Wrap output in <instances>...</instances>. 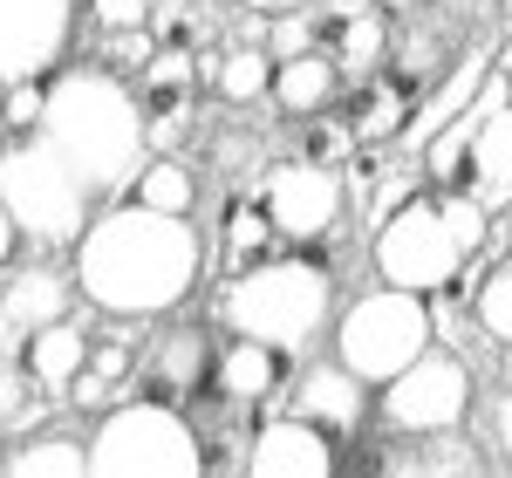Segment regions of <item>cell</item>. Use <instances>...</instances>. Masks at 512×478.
Returning <instances> with one entry per match:
<instances>
[{
  "label": "cell",
  "mask_w": 512,
  "mask_h": 478,
  "mask_svg": "<svg viewBox=\"0 0 512 478\" xmlns=\"http://www.w3.org/2000/svg\"><path fill=\"white\" fill-rule=\"evenodd\" d=\"M198 274H205V239H198L192 212H158L137 199H117L110 212H96L76 246L82 301L96 315L158 321L192 301Z\"/></svg>",
  "instance_id": "obj_1"
},
{
  "label": "cell",
  "mask_w": 512,
  "mask_h": 478,
  "mask_svg": "<svg viewBox=\"0 0 512 478\" xmlns=\"http://www.w3.org/2000/svg\"><path fill=\"white\" fill-rule=\"evenodd\" d=\"M41 130L69 151V164H76L96 192H117V199L130 192V178L151 164L144 103L103 62H76V69H55L48 76V117H41Z\"/></svg>",
  "instance_id": "obj_2"
},
{
  "label": "cell",
  "mask_w": 512,
  "mask_h": 478,
  "mask_svg": "<svg viewBox=\"0 0 512 478\" xmlns=\"http://www.w3.org/2000/svg\"><path fill=\"white\" fill-rule=\"evenodd\" d=\"M492 239V212L472 192H417L410 205H396L369 239V260L390 287L410 294H444L465 280V260Z\"/></svg>",
  "instance_id": "obj_3"
},
{
  "label": "cell",
  "mask_w": 512,
  "mask_h": 478,
  "mask_svg": "<svg viewBox=\"0 0 512 478\" xmlns=\"http://www.w3.org/2000/svg\"><path fill=\"white\" fill-rule=\"evenodd\" d=\"M219 321L239 335H267L280 349H308L335 328V274L308 253H274L246 274H226L219 287Z\"/></svg>",
  "instance_id": "obj_4"
},
{
  "label": "cell",
  "mask_w": 512,
  "mask_h": 478,
  "mask_svg": "<svg viewBox=\"0 0 512 478\" xmlns=\"http://www.w3.org/2000/svg\"><path fill=\"white\" fill-rule=\"evenodd\" d=\"M0 205H7V226L28 233L41 253H76L82 233H89V205H96V185L82 178L69 151L41 130V137H7V164H0Z\"/></svg>",
  "instance_id": "obj_5"
},
{
  "label": "cell",
  "mask_w": 512,
  "mask_h": 478,
  "mask_svg": "<svg viewBox=\"0 0 512 478\" xmlns=\"http://www.w3.org/2000/svg\"><path fill=\"white\" fill-rule=\"evenodd\" d=\"M431 342H437L431 294H410V287H390V280L355 294L349 308L335 315V356L349 362L362 383H376V390L390 376H403Z\"/></svg>",
  "instance_id": "obj_6"
},
{
  "label": "cell",
  "mask_w": 512,
  "mask_h": 478,
  "mask_svg": "<svg viewBox=\"0 0 512 478\" xmlns=\"http://www.w3.org/2000/svg\"><path fill=\"white\" fill-rule=\"evenodd\" d=\"M89 472H103V478H130V472L192 478V472H205V438H198V424L185 417V403L130 397L96 424Z\"/></svg>",
  "instance_id": "obj_7"
},
{
  "label": "cell",
  "mask_w": 512,
  "mask_h": 478,
  "mask_svg": "<svg viewBox=\"0 0 512 478\" xmlns=\"http://www.w3.org/2000/svg\"><path fill=\"white\" fill-rule=\"evenodd\" d=\"M376 417L396 438H424V431H458L472 417V362L458 349H424L403 376L376 390Z\"/></svg>",
  "instance_id": "obj_8"
},
{
  "label": "cell",
  "mask_w": 512,
  "mask_h": 478,
  "mask_svg": "<svg viewBox=\"0 0 512 478\" xmlns=\"http://www.w3.org/2000/svg\"><path fill=\"white\" fill-rule=\"evenodd\" d=\"M260 205L274 212V226H280L287 246H321V239H335V226H342L349 185H342V171H328V164L280 158V164L260 171Z\"/></svg>",
  "instance_id": "obj_9"
},
{
  "label": "cell",
  "mask_w": 512,
  "mask_h": 478,
  "mask_svg": "<svg viewBox=\"0 0 512 478\" xmlns=\"http://www.w3.org/2000/svg\"><path fill=\"white\" fill-rule=\"evenodd\" d=\"M76 41V0H0V76H55Z\"/></svg>",
  "instance_id": "obj_10"
},
{
  "label": "cell",
  "mask_w": 512,
  "mask_h": 478,
  "mask_svg": "<svg viewBox=\"0 0 512 478\" xmlns=\"http://www.w3.org/2000/svg\"><path fill=\"white\" fill-rule=\"evenodd\" d=\"M465 192L485 212H512V82L492 69V82L472 103V171Z\"/></svg>",
  "instance_id": "obj_11"
},
{
  "label": "cell",
  "mask_w": 512,
  "mask_h": 478,
  "mask_svg": "<svg viewBox=\"0 0 512 478\" xmlns=\"http://www.w3.org/2000/svg\"><path fill=\"white\" fill-rule=\"evenodd\" d=\"M369 390L376 383H362L349 362H308V369H294V383L280 390V403L294 410V417H308L321 424L328 438H362V424H369Z\"/></svg>",
  "instance_id": "obj_12"
},
{
  "label": "cell",
  "mask_w": 512,
  "mask_h": 478,
  "mask_svg": "<svg viewBox=\"0 0 512 478\" xmlns=\"http://www.w3.org/2000/svg\"><path fill=\"white\" fill-rule=\"evenodd\" d=\"M246 472L253 478H328V472H342V438H328L321 424L280 410V417H267V424L253 431Z\"/></svg>",
  "instance_id": "obj_13"
},
{
  "label": "cell",
  "mask_w": 512,
  "mask_h": 478,
  "mask_svg": "<svg viewBox=\"0 0 512 478\" xmlns=\"http://www.w3.org/2000/svg\"><path fill=\"white\" fill-rule=\"evenodd\" d=\"M198 89H205V62L198 55H171L158 48L151 69L137 76V103H144V123H151V151H178L185 130L198 123Z\"/></svg>",
  "instance_id": "obj_14"
},
{
  "label": "cell",
  "mask_w": 512,
  "mask_h": 478,
  "mask_svg": "<svg viewBox=\"0 0 512 478\" xmlns=\"http://www.w3.org/2000/svg\"><path fill=\"white\" fill-rule=\"evenodd\" d=\"M417 103H424V82H410L396 62H383V69L355 76L335 110L355 130V144H396L410 130V117H417Z\"/></svg>",
  "instance_id": "obj_15"
},
{
  "label": "cell",
  "mask_w": 512,
  "mask_h": 478,
  "mask_svg": "<svg viewBox=\"0 0 512 478\" xmlns=\"http://www.w3.org/2000/svg\"><path fill=\"white\" fill-rule=\"evenodd\" d=\"M212 342L198 328H164L158 342H144L137 376H130V397H158V403H192L212 383Z\"/></svg>",
  "instance_id": "obj_16"
},
{
  "label": "cell",
  "mask_w": 512,
  "mask_h": 478,
  "mask_svg": "<svg viewBox=\"0 0 512 478\" xmlns=\"http://www.w3.org/2000/svg\"><path fill=\"white\" fill-rule=\"evenodd\" d=\"M287 383H294V349H280L267 335H239L233 328V342H219V356H212V390L253 403V410L274 403Z\"/></svg>",
  "instance_id": "obj_17"
},
{
  "label": "cell",
  "mask_w": 512,
  "mask_h": 478,
  "mask_svg": "<svg viewBox=\"0 0 512 478\" xmlns=\"http://www.w3.org/2000/svg\"><path fill=\"white\" fill-rule=\"evenodd\" d=\"M76 294H82V280L76 267L62 274V267H7V294H0V315H7V342H28L35 328H48V321H62V315H76Z\"/></svg>",
  "instance_id": "obj_18"
},
{
  "label": "cell",
  "mask_w": 512,
  "mask_h": 478,
  "mask_svg": "<svg viewBox=\"0 0 512 478\" xmlns=\"http://www.w3.org/2000/svg\"><path fill=\"white\" fill-rule=\"evenodd\" d=\"M390 41H396V28H390V7L383 0H355V7H328L321 0V48L335 55V69L349 82L383 69L390 62Z\"/></svg>",
  "instance_id": "obj_19"
},
{
  "label": "cell",
  "mask_w": 512,
  "mask_h": 478,
  "mask_svg": "<svg viewBox=\"0 0 512 478\" xmlns=\"http://www.w3.org/2000/svg\"><path fill=\"white\" fill-rule=\"evenodd\" d=\"M492 55H499V48H465V55H458V62H451V69H444V76L424 89L417 117H410V130H403V144H410V151H424L444 123L465 117V110L478 103V89L492 82Z\"/></svg>",
  "instance_id": "obj_20"
},
{
  "label": "cell",
  "mask_w": 512,
  "mask_h": 478,
  "mask_svg": "<svg viewBox=\"0 0 512 478\" xmlns=\"http://www.w3.org/2000/svg\"><path fill=\"white\" fill-rule=\"evenodd\" d=\"M137 356H144V349H137V335H130V315H110L96 328V342H89V362H82L69 403H76V410H103L110 397H130Z\"/></svg>",
  "instance_id": "obj_21"
},
{
  "label": "cell",
  "mask_w": 512,
  "mask_h": 478,
  "mask_svg": "<svg viewBox=\"0 0 512 478\" xmlns=\"http://www.w3.org/2000/svg\"><path fill=\"white\" fill-rule=\"evenodd\" d=\"M89 342H96V321L89 315H62V321H48V328H35V335L21 342V356H28V369H35V383L48 390V397L69 403L82 362H89Z\"/></svg>",
  "instance_id": "obj_22"
},
{
  "label": "cell",
  "mask_w": 512,
  "mask_h": 478,
  "mask_svg": "<svg viewBox=\"0 0 512 478\" xmlns=\"http://www.w3.org/2000/svg\"><path fill=\"white\" fill-rule=\"evenodd\" d=\"M342 89H349V76L335 69V55H328V48H308V55H287L274 69V110L287 123L321 117V110L342 103Z\"/></svg>",
  "instance_id": "obj_23"
},
{
  "label": "cell",
  "mask_w": 512,
  "mask_h": 478,
  "mask_svg": "<svg viewBox=\"0 0 512 478\" xmlns=\"http://www.w3.org/2000/svg\"><path fill=\"white\" fill-rule=\"evenodd\" d=\"M205 89H219L226 103H274V69L280 55L267 41H226V48H205Z\"/></svg>",
  "instance_id": "obj_24"
},
{
  "label": "cell",
  "mask_w": 512,
  "mask_h": 478,
  "mask_svg": "<svg viewBox=\"0 0 512 478\" xmlns=\"http://www.w3.org/2000/svg\"><path fill=\"white\" fill-rule=\"evenodd\" d=\"M465 48H458V28H451V14H431V7H417L403 28H396V41H390V62L403 69L410 82H424L431 89L451 62H458Z\"/></svg>",
  "instance_id": "obj_25"
},
{
  "label": "cell",
  "mask_w": 512,
  "mask_h": 478,
  "mask_svg": "<svg viewBox=\"0 0 512 478\" xmlns=\"http://www.w3.org/2000/svg\"><path fill=\"white\" fill-rule=\"evenodd\" d=\"M280 246V226L274 212L260 205V192L253 199H226V219H219V267L226 274H246V267H260V260H274Z\"/></svg>",
  "instance_id": "obj_26"
},
{
  "label": "cell",
  "mask_w": 512,
  "mask_h": 478,
  "mask_svg": "<svg viewBox=\"0 0 512 478\" xmlns=\"http://www.w3.org/2000/svg\"><path fill=\"white\" fill-rule=\"evenodd\" d=\"M123 199H137V205H158V212H192L198 205V171L178 151H151V164L130 178V192Z\"/></svg>",
  "instance_id": "obj_27"
},
{
  "label": "cell",
  "mask_w": 512,
  "mask_h": 478,
  "mask_svg": "<svg viewBox=\"0 0 512 478\" xmlns=\"http://www.w3.org/2000/svg\"><path fill=\"white\" fill-rule=\"evenodd\" d=\"M89 472V444L76 438H14V451H7V478H76Z\"/></svg>",
  "instance_id": "obj_28"
},
{
  "label": "cell",
  "mask_w": 512,
  "mask_h": 478,
  "mask_svg": "<svg viewBox=\"0 0 512 478\" xmlns=\"http://www.w3.org/2000/svg\"><path fill=\"white\" fill-rule=\"evenodd\" d=\"M472 315H478V328H485L492 349H512V253H506V260H492V267L478 274Z\"/></svg>",
  "instance_id": "obj_29"
},
{
  "label": "cell",
  "mask_w": 512,
  "mask_h": 478,
  "mask_svg": "<svg viewBox=\"0 0 512 478\" xmlns=\"http://www.w3.org/2000/svg\"><path fill=\"white\" fill-rule=\"evenodd\" d=\"M362 144H355V130L342 123V110H321V117H301L294 123V158L308 164H328V171H342Z\"/></svg>",
  "instance_id": "obj_30"
},
{
  "label": "cell",
  "mask_w": 512,
  "mask_h": 478,
  "mask_svg": "<svg viewBox=\"0 0 512 478\" xmlns=\"http://www.w3.org/2000/svg\"><path fill=\"white\" fill-rule=\"evenodd\" d=\"M151 35H158V48H171V55H205V7H198V0H158Z\"/></svg>",
  "instance_id": "obj_31"
},
{
  "label": "cell",
  "mask_w": 512,
  "mask_h": 478,
  "mask_svg": "<svg viewBox=\"0 0 512 478\" xmlns=\"http://www.w3.org/2000/svg\"><path fill=\"white\" fill-rule=\"evenodd\" d=\"M267 48H274L280 62H287V55H308V48H321V7H315V14H308L301 0H294V7H280Z\"/></svg>",
  "instance_id": "obj_32"
},
{
  "label": "cell",
  "mask_w": 512,
  "mask_h": 478,
  "mask_svg": "<svg viewBox=\"0 0 512 478\" xmlns=\"http://www.w3.org/2000/svg\"><path fill=\"white\" fill-rule=\"evenodd\" d=\"M151 55H158V35H151V28H117V35H103V55H96V62L117 69V76H130V69L144 76Z\"/></svg>",
  "instance_id": "obj_33"
},
{
  "label": "cell",
  "mask_w": 512,
  "mask_h": 478,
  "mask_svg": "<svg viewBox=\"0 0 512 478\" xmlns=\"http://www.w3.org/2000/svg\"><path fill=\"white\" fill-rule=\"evenodd\" d=\"M48 117V76L7 82V137H28V123Z\"/></svg>",
  "instance_id": "obj_34"
},
{
  "label": "cell",
  "mask_w": 512,
  "mask_h": 478,
  "mask_svg": "<svg viewBox=\"0 0 512 478\" xmlns=\"http://www.w3.org/2000/svg\"><path fill=\"white\" fill-rule=\"evenodd\" d=\"M151 14H158V0H89V21H96L103 35H117V28H151Z\"/></svg>",
  "instance_id": "obj_35"
},
{
  "label": "cell",
  "mask_w": 512,
  "mask_h": 478,
  "mask_svg": "<svg viewBox=\"0 0 512 478\" xmlns=\"http://www.w3.org/2000/svg\"><path fill=\"white\" fill-rule=\"evenodd\" d=\"M492 444L506 451V465H512V383L492 397Z\"/></svg>",
  "instance_id": "obj_36"
},
{
  "label": "cell",
  "mask_w": 512,
  "mask_h": 478,
  "mask_svg": "<svg viewBox=\"0 0 512 478\" xmlns=\"http://www.w3.org/2000/svg\"><path fill=\"white\" fill-rule=\"evenodd\" d=\"M492 69H499V76H506V82H512V35H506V41H499V55H492Z\"/></svg>",
  "instance_id": "obj_37"
},
{
  "label": "cell",
  "mask_w": 512,
  "mask_h": 478,
  "mask_svg": "<svg viewBox=\"0 0 512 478\" xmlns=\"http://www.w3.org/2000/svg\"><path fill=\"white\" fill-rule=\"evenodd\" d=\"M233 7H260V14H280V7H294V0H233Z\"/></svg>",
  "instance_id": "obj_38"
},
{
  "label": "cell",
  "mask_w": 512,
  "mask_h": 478,
  "mask_svg": "<svg viewBox=\"0 0 512 478\" xmlns=\"http://www.w3.org/2000/svg\"><path fill=\"white\" fill-rule=\"evenodd\" d=\"M383 7H390V14H417L424 0H383Z\"/></svg>",
  "instance_id": "obj_39"
},
{
  "label": "cell",
  "mask_w": 512,
  "mask_h": 478,
  "mask_svg": "<svg viewBox=\"0 0 512 478\" xmlns=\"http://www.w3.org/2000/svg\"><path fill=\"white\" fill-rule=\"evenodd\" d=\"M492 7H499V14H512V0H492Z\"/></svg>",
  "instance_id": "obj_40"
},
{
  "label": "cell",
  "mask_w": 512,
  "mask_h": 478,
  "mask_svg": "<svg viewBox=\"0 0 512 478\" xmlns=\"http://www.w3.org/2000/svg\"><path fill=\"white\" fill-rule=\"evenodd\" d=\"M506 253H512V219H506Z\"/></svg>",
  "instance_id": "obj_41"
}]
</instances>
